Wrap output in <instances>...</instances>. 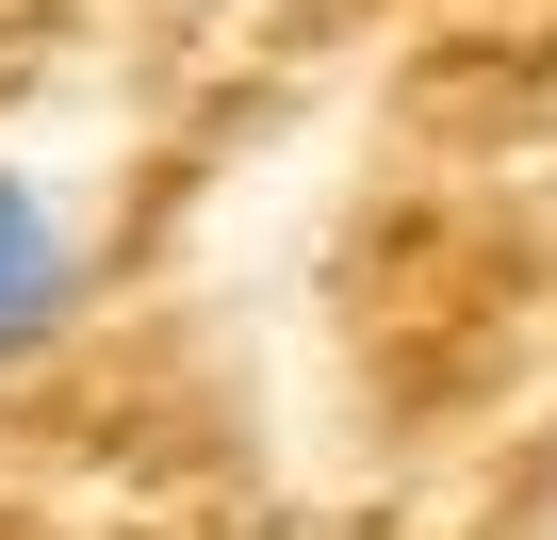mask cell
<instances>
[{
	"label": "cell",
	"instance_id": "6da1fadb",
	"mask_svg": "<svg viewBox=\"0 0 557 540\" xmlns=\"http://www.w3.org/2000/svg\"><path fill=\"white\" fill-rule=\"evenodd\" d=\"M66 279H83V229H66V197H50L34 164H0V361H17V344H50Z\"/></svg>",
	"mask_w": 557,
	"mask_h": 540
}]
</instances>
